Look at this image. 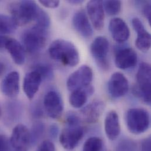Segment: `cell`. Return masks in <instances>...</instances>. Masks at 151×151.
Masks as SVG:
<instances>
[{"mask_svg":"<svg viewBox=\"0 0 151 151\" xmlns=\"http://www.w3.org/2000/svg\"><path fill=\"white\" fill-rule=\"evenodd\" d=\"M48 52L52 59L66 66L73 67L79 62V52L74 44L63 39L54 41L49 47Z\"/></svg>","mask_w":151,"mask_h":151,"instance_id":"6da1fadb","label":"cell"},{"mask_svg":"<svg viewBox=\"0 0 151 151\" xmlns=\"http://www.w3.org/2000/svg\"><path fill=\"white\" fill-rule=\"evenodd\" d=\"M8 9L17 26H22L35 21L41 8L35 1H21L11 3Z\"/></svg>","mask_w":151,"mask_h":151,"instance_id":"7a4b0ae2","label":"cell"},{"mask_svg":"<svg viewBox=\"0 0 151 151\" xmlns=\"http://www.w3.org/2000/svg\"><path fill=\"white\" fill-rule=\"evenodd\" d=\"M48 29L37 25L25 30L22 34V45L29 53H36L43 49L48 40Z\"/></svg>","mask_w":151,"mask_h":151,"instance_id":"3957f363","label":"cell"},{"mask_svg":"<svg viewBox=\"0 0 151 151\" xmlns=\"http://www.w3.org/2000/svg\"><path fill=\"white\" fill-rule=\"evenodd\" d=\"M125 121L128 130L138 135L145 132L150 125V115L144 108H134L126 113Z\"/></svg>","mask_w":151,"mask_h":151,"instance_id":"277c9868","label":"cell"},{"mask_svg":"<svg viewBox=\"0 0 151 151\" xmlns=\"http://www.w3.org/2000/svg\"><path fill=\"white\" fill-rule=\"evenodd\" d=\"M151 65L147 63H142L137 74V86L135 93L147 104H151Z\"/></svg>","mask_w":151,"mask_h":151,"instance_id":"5b68a950","label":"cell"},{"mask_svg":"<svg viewBox=\"0 0 151 151\" xmlns=\"http://www.w3.org/2000/svg\"><path fill=\"white\" fill-rule=\"evenodd\" d=\"M92 79V69L88 65H82L72 73L68 78L67 88L71 92L78 89H83L91 85Z\"/></svg>","mask_w":151,"mask_h":151,"instance_id":"8992f818","label":"cell"},{"mask_svg":"<svg viewBox=\"0 0 151 151\" xmlns=\"http://www.w3.org/2000/svg\"><path fill=\"white\" fill-rule=\"evenodd\" d=\"M109 44L107 38L103 36L95 38L91 45V52L98 66L103 70L109 68L108 55Z\"/></svg>","mask_w":151,"mask_h":151,"instance_id":"52a82bcc","label":"cell"},{"mask_svg":"<svg viewBox=\"0 0 151 151\" xmlns=\"http://www.w3.org/2000/svg\"><path fill=\"white\" fill-rule=\"evenodd\" d=\"M44 108L50 118L59 119L64 111V103L61 95L56 91H49L44 96Z\"/></svg>","mask_w":151,"mask_h":151,"instance_id":"ba28073f","label":"cell"},{"mask_svg":"<svg viewBox=\"0 0 151 151\" xmlns=\"http://www.w3.org/2000/svg\"><path fill=\"white\" fill-rule=\"evenodd\" d=\"M9 141L14 151H28L31 145L30 132L24 125L18 124L13 129Z\"/></svg>","mask_w":151,"mask_h":151,"instance_id":"9c48e42d","label":"cell"},{"mask_svg":"<svg viewBox=\"0 0 151 151\" xmlns=\"http://www.w3.org/2000/svg\"><path fill=\"white\" fill-rule=\"evenodd\" d=\"M83 134L84 131L81 125L67 126L60 135V142L64 148L72 150L78 145Z\"/></svg>","mask_w":151,"mask_h":151,"instance_id":"30bf717a","label":"cell"},{"mask_svg":"<svg viewBox=\"0 0 151 151\" xmlns=\"http://www.w3.org/2000/svg\"><path fill=\"white\" fill-rule=\"evenodd\" d=\"M108 90L110 95L114 98H119L124 96L129 90L127 78L121 73H115L108 82Z\"/></svg>","mask_w":151,"mask_h":151,"instance_id":"8fae6325","label":"cell"},{"mask_svg":"<svg viewBox=\"0 0 151 151\" xmlns=\"http://www.w3.org/2000/svg\"><path fill=\"white\" fill-rule=\"evenodd\" d=\"M138 62L136 52L130 47L118 49L116 52L115 63L121 70H128L134 68Z\"/></svg>","mask_w":151,"mask_h":151,"instance_id":"7c38bea8","label":"cell"},{"mask_svg":"<svg viewBox=\"0 0 151 151\" xmlns=\"http://www.w3.org/2000/svg\"><path fill=\"white\" fill-rule=\"evenodd\" d=\"M87 12L94 28L101 30L104 26V8L102 1H90L86 5Z\"/></svg>","mask_w":151,"mask_h":151,"instance_id":"4fadbf2b","label":"cell"},{"mask_svg":"<svg viewBox=\"0 0 151 151\" xmlns=\"http://www.w3.org/2000/svg\"><path fill=\"white\" fill-rule=\"evenodd\" d=\"M105 107V104L103 101H93L81 110V119L86 123L95 124L98 121L104 111Z\"/></svg>","mask_w":151,"mask_h":151,"instance_id":"5bb4252c","label":"cell"},{"mask_svg":"<svg viewBox=\"0 0 151 151\" xmlns=\"http://www.w3.org/2000/svg\"><path fill=\"white\" fill-rule=\"evenodd\" d=\"M132 26L137 33L135 41L137 48L142 51L147 52L151 48V35L145 29L142 22L138 18H134L132 20Z\"/></svg>","mask_w":151,"mask_h":151,"instance_id":"9a60e30c","label":"cell"},{"mask_svg":"<svg viewBox=\"0 0 151 151\" xmlns=\"http://www.w3.org/2000/svg\"><path fill=\"white\" fill-rule=\"evenodd\" d=\"M109 29L113 39L118 43L127 41L130 35L128 25L120 18L112 19L109 24Z\"/></svg>","mask_w":151,"mask_h":151,"instance_id":"2e32d148","label":"cell"},{"mask_svg":"<svg viewBox=\"0 0 151 151\" xmlns=\"http://www.w3.org/2000/svg\"><path fill=\"white\" fill-rule=\"evenodd\" d=\"M2 93L11 98L17 96L19 91V74L17 71L8 73L1 82L0 86Z\"/></svg>","mask_w":151,"mask_h":151,"instance_id":"e0dca14e","label":"cell"},{"mask_svg":"<svg viewBox=\"0 0 151 151\" xmlns=\"http://www.w3.org/2000/svg\"><path fill=\"white\" fill-rule=\"evenodd\" d=\"M73 24L76 31L83 37L89 38L93 34V29L85 11H78L73 18Z\"/></svg>","mask_w":151,"mask_h":151,"instance_id":"ac0fdd59","label":"cell"},{"mask_svg":"<svg viewBox=\"0 0 151 151\" xmlns=\"http://www.w3.org/2000/svg\"><path fill=\"white\" fill-rule=\"evenodd\" d=\"M42 81V77L35 70L25 75L23 82V89L28 99H32L34 97Z\"/></svg>","mask_w":151,"mask_h":151,"instance_id":"d6986e66","label":"cell"},{"mask_svg":"<svg viewBox=\"0 0 151 151\" xmlns=\"http://www.w3.org/2000/svg\"><path fill=\"white\" fill-rule=\"evenodd\" d=\"M105 131L108 138L114 141L119 137L121 132V126L119 116L115 111H110L105 119Z\"/></svg>","mask_w":151,"mask_h":151,"instance_id":"ffe728a7","label":"cell"},{"mask_svg":"<svg viewBox=\"0 0 151 151\" xmlns=\"http://www.w3.org/2000/svg\"><path fill=\"white\" fill-rule=\"evenodd\" d=\"M5 49L9 53L13 61L18 65H21L25 61V49L22 44L17 40L9 38L5 46Z\"/></svg>","mask_w":151,"mask_h":151,"instance_id":"44dd1931","label":"cell"},{"mask_svg":"<svg viewBox=\"0 0 151 151\" xmlns=\"http://www.w3.org/2000/svg\"><path fill=\"white\" fill-rule=\"evenodd\" d=\"M22 106L20 102L14 100L8 102L5 106V122L12 124L17 122L21 116Z\"/></svg>","mask_w":151,"mask_h":151,"instance_id":"7402d4cb","label":"cell"},{"mask_svg":"<svg viewBox=\"0 0 151 151\" xmlns=\"http://www.w3.org/2000/svg\"><path fill=\"white\" fill-rule=\"evenodd\" d=\"M94 89L92 85L83 89H78L73 91L69 98L70 105L75 108L82 107L86 104L88 96L91 95Z\"/></svg>","mask_w":151,"mask_h":151,"instance_id":"603a6c76","label":"cell"},{"mask_svg":"<svg viewBox=\"0 0 151 151\" xmlns=\"http://www.w3.org/2000/svg\"><path fill=\"white\" fill-rule=\"evenodd\" d=\"M17 27L11 16L0 14V35L13 33L17 29Z\"/></svg>","mask_w":151,"mask_h":151,"instance_id":"cb8c5ba5","label":"cell"},{"mask_svg":"<svg viewBox=\"0 0 151 151\" xmlns=\"http://www.w3.org/2000/svg\"><path fill=\"white\" fill-rule=\"evenodd\" d=\"M42 77V80L50 81L53 79L54 73L52 67L47 64H38L34 66V70Z\"/></svg>","mask_w":151,"mask_h":151,"instance_id":"d4e9b609","label":"cell"},{"mask_svg":"<svg viewBox=\"0 0 151 151\" xmlns=\"http://www.w3.org/2000/svg\"><path fill=\"white\" fill-rule=\"evenodd\" d=\"M45 125L42 122H36L33 124L30 132L31 145L36 144L42 138L45 132Z\"/></svg>","mask_w":151,"mask_h":151,"instance_id":"484cf974","label":"cell"},{"mask_svg":"<svg viewBox=\"0 0 151 151\" xmlns=\"http://www.w3.org/2000/svg\"><path fill=\"white\" fill-rule=\"evenodd\" d=\"M103 6L106 14L112 16L120 12L122 2L120 1H103Z\"/></svg>","mask_w":151,"mask_h":151,"instance_id":"4316f807","label":"cell"},{"mask_svg":"<svg viewBox=\"0 0 151 151\" xmlns=\"http://www.w3.org/2000/svg\"><path fill=\"white\" fill-rule=\"evenodd\" d=\"M102 141L98 137L88 138L85 142L82 151H101L102 149Z\"/></svg>","mask_w":151,"mask_h":151,"instance_id":"83f0119b","label":"cell"},{"mask_svg":"<svg viewBox=\"0 0 151 151\" xmlns=\"http://www.w3.org/2000/svg\"><path fill=\"white\" fill-rule=\"evenodd\" d=\"M137 144L130 139H123L116 147L115 151H136Z\"/></svg>","mask_w":151,"mask_h":151,"instance_id":"f1b7e54d","label":"cell"},{"mask_svg":"<svg viewBox=\"0 0 151 151\" xmlns=\"http://www.w3.org/2000/svg\"><path fill=\"white\" fill-rule=\"evenodd\" d=\"M41 104L39 102H35L31 106V114L32 117L38 119L44 116V111Z\"/></svg>","mask_w":151,"mask_h":151,"instance_id":"f546056e","label":"cell"},{"mask_svg":"<svg viewBox=\"0 0 151 151\" xmlns=\"http://www.w3.org/2000/svg\"><path fill=\"white\" fill-rule=\"evenodd\" d=\"M65 121L67 126L80 125L81 119L74 112H69L67 113L65 117Z\"/></svg>","mask_w":151,"mask_h":151,"instance_id":"4dcf8cb0","label":"cell"},{"mask_svg":"<svg viewBox=\"0 0 151 151\" xmlns=\"http://www.w3.org/2000/svg\"><path fill=\"white\" fill-rule=\"evenodd\" d=\"M0 151H14L9 139L2 134H0Z\"/></svg>","mask_w":151,"mask_h":151,"instance_id":"1f68e13d","label":"cell"},{"mask_svg":"<svg viewBox=\"0 0 151 151\" xmlns=\"http://www.w3.org/2000/svg\"><path fill=\"white\" fill-rule=\"evenodd\" d=\"M36 151H55V147L52 142L45 140L39 145Z\"/></svg>","mask_w":151,"mask_h":151,"instance_id":"d6a6232c","label":"cell"},{"mask_svg":"<svg viewBox=\"0 0 151 151\" xmlns=\"http://www.w3.org/2000/svg\"><path fill=\"white\" fill-rule=\"evenodd\" d=\"M142 4L143 5L142 12L148 19L149 24H151V4L150 2L142 1Z\"/></svg>","mask_w":151,"mask_h":151,"instance_id":"836d02e7","label":"cell"},{"mask_svg":"<svg viewBox=\"0 0 151 151\" xmlns=\"http://www.w3.org/2000/svg\"><path fill=\"white\" fill-rule=\"evenodd\" d=\"M39 2L44 6L48 8H56L60 5L59 1H47V0H40Z\"/></svg>","mask_w":151,"mask_h":151,"instance_id":"e575fe53","label":"cell"},{"mask_svg":"<svg viewBox=\"0 0 151 151\" xmlns=\"http://www.w3.org/2000/svg\"><path fill=\"white\" fill-rule=\"evenodd\" d=\"M59 133V128L57 125L52 124L50 126L49 129V134L51 138L55 139L57 138Z\"/></svg>","mask_w":151,"mask_h":151,"instance_id":"d590c367","label":"cell"},{"mask_svg":"<svg viewBox=\"0 0 151 151\" xmlns=\"http://www.w3.org/2000/svg\"><path fill=\"white\" fill-rule=\"evenodd\" d=\"M142 151H151V138L144 139L141 144Z\"/></svg>","mask_w":151,"mask_h":151,"instance_id":"8d00e7d4","label":"cell"},{"mask_svg":"<svg viewBox=\"0 0 151 151\" xmlns=\"http://www.w3.org/2000/svg\"><path fill=\"white\" fill-rule=\"evenodd\" d=\"M9 38L4 36V35H0V50L5 48L6 44L8 41Z\"/></svg>","mask_w":151,"mask_h":151,"instance_id":"74e56055","label":"cell"},{"mask_svg":"<svg viewBox=\"0 0 151 151\" xmlns=\"http://www.w3.org/2000/svg\"><path fill=\"white\" fill-rule=\"evenodd\" d=\"M68 2L71 4L78 5V4H81L83 3V1H82V0H71V1H68Z\"/></svg>","mask_w":151,"mask_h":151,"instance_id":"f35d334b","label":"cell"},{"mask_svg":"<svg viewBox=\"0 0 151 151\" xmlns=\"http://www.w3.org/2000/svg\"><path fill=\"white\" fill-rule=\"evenodd\" d=\"M5 70V65L0 62V76L4 73Z\"/></svg>","mask_w":151,"mask_h":151,"instance_id":"ab89813d","label":"cell"},{"mask_svg":"<svg viewBox=\"0 0 151 151\" xmlns=\"http://www.w3.org/2000/svg\"><path fill=\"white\" fill-rule=\"evenodd\" d=\"M1 116H2V111H1V109L0 108V118L1 117Z\"/></svg>","mask_w":151,"mask_h":151,"instance_id":"60d3db41","label":"cell"}]
</instances>
